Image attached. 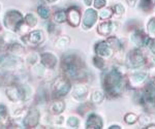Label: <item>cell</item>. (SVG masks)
Wrapping results in <instances>:
<instances>
[{
  "label": "cell",
  "instance_id": "7c38bea8",
  "mask_svg": "<svg viewBox=\"0 0 155 129\" xmlns=\"http://www.w3.org/2000/svg\"><path fill=\"white\" fill-rule=\"evenodd\" d=\"M86 126L87 128H101L102 127V121L101 118L99 116L95 115V114H92L90 115L88 119H87V122H86Z\"/></svg>",
  "mask_w": 155,
  "mask_h": 129
},
{
  "label": "cell",
  "instance_id": "8992f818",
  "mask_svg": "<svg viewBox=\"0 0 155 129\" xmlns=\"http://www.w3.org/2000/svg\"><path fill=\"white\" fill-rule=\"evenodd\" d=\"M95 52L99 57L109 58L113 54V48L110 46L107 41H101L95 46Z\"/></svg>",
  "mask_w": 155,
  "mask_h": 129
},
{
  "label": "cell",
  "instance_id": "8fae6325",
  "mask_svg": "<svg viewBox=\"0 0 155 129\" xmlns=\"http://www.w3.org/2000/svg\"><path fill=\"white\" fill-rule=\"evenodd\" d=\"M67 16V20H68L69 24L71 25L72 27H78L80 24V20H81V14L74 7H71V8L68 9L66 14Z\"/></svg>",
  "mask_w": 155,
  "mask_h": 129
},
{
  "label": "cell",
  "instance_id": "9a60e30c",
  "mask_svg": "<svg viewBox=\"0 0 155 129\" xmlns=\"http://www.w3.org/2000/svg\"><path fill=\"white\" fill-rule=\"evenodd\" d=\"M45 39V35H44V32L41 30H35V31H32L29 33L28 35V41L30 44H39L44 41Z\"/></svg>",
  "mask_w": 155,
  "mask_h": 129
},
{
  "label": "cell",
  "instance_id": "7a4b0ae2",
  "mask_svg": "<svg viewBox=\"0 0 155 129\" xmlns=\"http://www.w3.org/2000/svg\"><path fill=\"white\" fill-rule=\"evenodd\" d=\"M4 26L9 30H18L23 23V16L18 11H8L4 16Z\"/></svg>",
  "mask_w": 155,
  "mask_h": 129
},
{
  "label": "cell",
  "instance_id": "7402d4cb",
  "mask_svg": "<svg viewBox=\"0 0 155 129\" xmlns=\"http://www.w3.org/2000/svg\"><path fill=\"white\" fill-rule=\"evenodd\" d=\"M104 95L101 91H95V92L92 94L91 100H92V102H94V103H101V101L104 100Z\"/></svg>",
  "mask_w": 155,
  "mask_h": 129
},
{
  "label": "cell",
  "instance_id": "52a82bcc",
  "mask_svg": "<svg viewBox=\"0 0 155 129\" xmlns=\"http://www.w3.org/2000/svg\"><path fill=\"white\" fill-rule=\"evenodd\" d=\"M97 20V14L94 9H87L85 11L84 19H83V27L85 29H90L94 24H95Z\"/></svg>",
  "mask_w": 155,
  "mask_h": 129
},
{
  "label": "cell",
  "instance_id": "4316f807",
  "mask_svg": "<svg viewBox=\"0 0 155 129\" xmlns=\"http://www.w3.org/2000/svg\"><path fill=\"white\" fill-rule=\"evenodd\" d=\"M147 28H148V32L151 36H155V18H152L149 21L148 25H147Z\"/></svg>",
  "mask_w": 155,
  "mask_h": 129
},
{
  "label": "cell",
  "instance_id": "1f68e13d",
  "mask_svg": "<svg viewBox=\"0 0 155 129\" xmlns=\"http://www.w3.org/2000/svg\"><path fill=\"white\" fill-rule=\"evenodd\" d=\"M106 3H107L106 0H94V6L96 8H101V7L106 5Z\"/></svg>",
  "mask_w": 155,
  "mask_h": 129
},
{
  "label": "cell",
  "instance_id": "d6a6232c",
  "mask_svg": "<svg viewBox=\"0 0 155 129\" xmlns=\"http://www.w3.org/2000/svg\"><path fill=\"white\" fill-rule=\"evenodd\" d=\"M94 64H95V66L97 68L104 67V61H102V59H101L99 57H95V58H94Z\"/></svg>",
  "mask_w": 155,
  "mask_h": 129
},
{
  "label": "cell",
  "instance_id": "83f0119b",
  "mask_svg": "<svg viewBox=\"0 0 155 129\" xmlns=\"http://www.w3.org/2000/svg\"><path fill=\"white\" fill-rule=\"evenodd\" d=\"M79 124H80L79 119L76 117H71L67 120V125L71 128H78L79 127Z\"/></svg>",
  "mask_w": 155,
  "mask_h": 129
},
{
  "label": "cell",
  "instance_id": "30bf717a",
  "mask_svg": "<svg viewBox=\"0 0 155 129\" xmlns=\"http://www.w3.org/2000/svg\"><path fill=\"white\" fill-rule=\"evenodd\" d=\"M41 61L45 67L53 69L55 66H56L57 58H56V56L53 55L52 53H44L41 57Z\"/></svg>",
  "mask_w": 155,
  "mask_h": 129
},
{
  "label": "cell",
  "instance_id": "603a6c76",
  "mask_svg": "<svg viewBox=\"0 0 155 129\" xmlns=\"http://www.w3.org/2000/svg\"><path fill=\"white\" fill-rule=\"evenodd\" d=\"M37 12H38V15L41 17L42 19H48L50 17L49 8H47V7L44 6V5H41V6L37 7Z\"/></svg>",
  "mask_w": 155,
  "mask_h": 129
},
{
  "label": "cell",
  "instance_id": "d590c367",
  "mask_svg": "<svg viewBox=\"0 0 155 129\" xmlns=\"http://www.w3.org/2000/svg\"><path fill=\"white\" fill-rule=\"evenodd\" d=\"M37 61V56L36 54H31L29 57H28V62L30 64H34L35 62Z\"/></svg>",
  "mask_w": 155,
  "mask_h": 129
},
{
  "label": "cell",
  "instance_id": "277c9868",
  "mask_svg": "<svg viewBox=\"0 0 155 129\" xmlns=\"http://www.w3.org/2000/svg\"><path fill=\"white\" fill-rule=\"evenodd\" d=\"M145 56L140 50H134L131 51L128 55V63L131 67H140L145 64Z\"/></svg>",
  "mask_w": 155,
  "mask_h": 129
},
{
  "label": "cell",
  "instance_id": "f1b7e54d",
  "mask_svg": "<svg viewBox=\"0 0 155 129\" xmlns=\"http://www.w3.org/2000/svg\"><path fill=\"white\" fill-rule=\"evenodd\" d=\"M112 14H113V12H112V11L110 8H104L99 12V17H101V19L102 20H106V19L111 18Z\"/></svg>",
  "mask_w": 155,
  "mask_h": 129
},
{
  "label": "cell",
  "instance_id": "60d3db41",
  "mask_svg": "<svg viewBox=\"0 0 155 129\" xmlns=\"http://www.w3.org/2000/svg\"><path fill=\"white\" fill-rule=\"evenodd\" d=\"M110 128H111V129H113V128H118V129H119V128H121V127H120L119 125H112Z\"/></svg>",
  "mask_w": 155,
  "mask_h": 129
},
{
  "label": "cell",
  "instance_id": "5b68a950",
  "mask_svg": "<svg viewBox=\"0 0 155 129\" xmlns=\"http://www.w3.org/2000/svg\"><path fill=\"white\" fill-rule=\"evenodd\" d=\"M39 122V113L36 108H32L29 111V113L27 114V116L24 119V125L26 127L33 128L38 124Z\"/></svg>",
  "mask_w": 155,
  "mask_h": 129
},
{
  "label": "cell",
  "instance_id": "ffe728a7",
  "mask_svg": "<svg viewBox=\"0 0 155 129\" xmlns=\"http://www.w3.org/2000/svg\"><path fill=\"white\" fill-rule=\"evenodd\" d=\"M69 44V38L67 36H62L60 37L58 40L56 41V47L60 50L65 49L67 46Z\"/></svg>",
  "mask_w": 155,
  "mask_h": 129
},
{
  "label": "cell",
  "instance_id": "836d02e7",
  "mask_svg": "<svg viewBox=\"0 0 155 129\" xmlns=\"http://www.w3.org/2000/svg\"><path fill=\"white\" fill-rule=\"evenodd\" d=\"M150 4H151V0H141V7L143 9L149 8Z\"/></svg>",
  "mask_w": 155,
  "mask_h": 129
},
{
  "label": "cell",
  "instance_id": "e0dca14e",
  "mask_svg": "<svg viewBox=\"0 0 155 129\" xmlns=\"http://www.w3.org/2000/svg\"><path fill=\"white\" fill-rule=\"evenodd\" d=\"M147 71H137V73H134L130 76V82L134 86H137L140 84H142L143 82L147 79Z\"/></svg>",
  "mask_w": 155,
  "mask_h": 129
},
{
  "label": "cell",
  "instance_id": "8d00e7d4",
  "mask_svg": "<svg viewBox=\"0 0 155 129\" xmlns=\"http://www.w3.org/2000/svg\"><path fill=\"white\" fill-rule=\"evenodd\" d=\"M149 47H150V50H151V52L155 55V38L153 39H149Z\"/></svg>",
  "mask_w": 155,
  "mask_h": 129
},
{
  "label": "cell",
  "instance_id": "ab89813d",
  "mask_svg": "<svg viewBox=\"0 0 155 129\" xmlns=\"http://www.w3.org/2000/svg\"><path fill=\"white\" fill-rule=\"evenodd\" d=\"M147 128H155V124H149Z\"/></svg>",
  "mask_w": 155,
  "mask_h": 129
},
{
  "label": "cell",
  "instance_id": "b9f144b4",
  "mask_svg": "<svg viewBox=\"0 0 155 129\" xmlns=\"http://www.w3.org/2000/svg\"><path fill=\"white\" fill-rule=\"evenodd\" d=\"M49 2H54V1H57V0H48Z\"/></svg>",
  "mask_w": 155,
  "mask_h": 129
},
{
  "label": "cell",
  "instance_id": "9c48e42d",
  "mask_svg": "<svg viewBox=\"0 0 155 129\" xmlns=\"http://www.w3.org/2000/svg\"><path fill=\"white\" fill-rule=\"evenodd\" d=\"M130 39H131L132 43L136 44L137 47H139V48L146 46V44L149 43V37L146 36L143 32L140 31V30L134 31V33L131 34Z\"/></svg>",
  "mask_w": 155,
  "mask_h": 129
},
{
  "label": "cell",
  "instance_id": "74e56055",
  "mask_svg": "<svg viewBox=\"0 0 155 129\" xmlns=\"http://www.w3.org/2000/svg\"><path fill=\"white\" fill-rule=\"evenodd\" d=\"M126 1H127V3H128V5L131 7H134L137 3V0H126Z\"/></svg>",
  "mask_w": 155,
  "mask_h": 129
},
{
  "label": "cell",
  "instance_id": "d4e9b609",
  "mask_svg": "<svg viewBox=\"0 0 155 129\" xmlns=\"http://www.w3.org/2000/svg\"><path fill=\"white\" fill-rule=\"evenodd\" d=\"M25 21H26L27 25H28V26H30V27L35 26L36 23H37V20H36L35 17H34L33 14H28V15H27L26 19H25Z\"/></svg>",
  "mask_w": 155,
  "mask_h": 129
},
{
  "label": "cell",
  "instance_id": "5bb4252c",
  "mask_svg": "<svg viewBox=\"0 0 155 129\" xmlns=\"http://www.w3.org/2000/svg\"><path fill=\"white\" fill-rule=\"evenodd\" d=\"M5 92L7 97L11 99L12 101H18L20 99H22L21 90H20V88H18V87H15V86L7 87Z\"/></svg>",
  "mask_w": 155,
  "mask_h": 129
},
{
  "label": "cell",
  "instance_id": "f546056e",
  "mask_svg": "<svg viewBox=\"0 0 155 129\" xmlns=\"http://www.w3.org/2000/svg\"><path fill=\"white\" fill-rule=\"evenodd\" d=\"M113 9H114L115 15H117V16H119V17L122 16L123 12H124V7L122 4H120V3L115 4V5L113 6Z\"/></svg>",
  "mask_w": 155,
  "mask_h": 129
},
{
  "label": "cell",
  "instance_id": "cb8c5ba5",
  "mask_svg": "<svg viewBox=\"0 0 155 129\" xmlns=\"http://www.w3.org/2000/svg\"><path fill=\"white\" fill-rule=\"evenodd\" d=\"M107 41L109 43V44H110V46H111L113 49L118 50V49H120V47H121V44H120L119 39H118V38H116L115 36L109 37V39H107Z\"/></svg>",
  "mask_w": 155,
  "mask_h": 129
},
{
  "label": "cell",
  "instance_id": "ba28073f",
  "mask_svg": "<svg viewBox=\"0 0 155 129\" xmlns=\"http://www.w3.org/2000/svg\"><path fill=\"white\" fill-rule=\"evenodd\" d=\"M54 89H55V92H56V94L58 96H64L69 92V90H71V85H69L68 82H66L65 80L59 79V80H57L56 83H55Z\"/></svg>",
  "mask_w": 155,
  "mask_h": 129
},
{
  "label": "cell",
  "instance_id": "e575fe53",
  "mask_svg": "<svg viewBox=\"0 0 155 129\" xmlns=\"http://www.w3.org/2000/svg\"><path fill=\"white\" fill-rule=\"evenodd\" d=\"M5 120H6V111L4 108L3 110L0 108V123L5 122Z\"/></svg>",
  "mask_w": 155,
  "mask_h": 129
},
{
  "label": "cell",
  "instance_id": "4dcf8cb0",
  "mask_svg": "<svg viewBox=\"0 0 155 129\" xmlns=\"http://www.w3.org/2000/svg\"><path fill=\"white\" fill-rule=\"evenodd\" d=\"M11 51L12 54H22L23 53V48L19 44H12L11 47Z\"/></svg>",
  "mask_w": 155,
  "mask_h": 129
},
{
  "label": "cell",
  "instance_id": "d6986e66",
  "mask_svg": "<svg viewBox=\"0 0 155 129\" xmlns=\"http://www.w3.org/2000/svg\"><path fill=\"white\" fill-rule=\"evenodd\" d=\"M64 108H65L64 102H62V101H55L53 105H51L50 110L55 115H59V114H61L64 111Z\"/></svg>",
  "mask_w": 155,
  "mask_h": 129
},
{
  "label": "cell",
  "instance_id": "ac0fdd59",
  "mask_svg": "<svg viewBox=\"0 0 155 129\" xmlns=\"http://www.w3.org/2000/svg\"><path fill=\"white\" fill-rule=\"evenodd\" d=\"M74 97L77 99H82L88 93V88L84 85H77L74 89Z\"/></svg>",
  "mask_w": 155,
  "mask_h": 129
},
{
  "label": "cell",
  "instance_id": "3957f363",
  "mask_svg": "<svg viewBox=\"0 0 155 129\" xmlns=\"http://www.w3.org/2000/svg\"><path fill=\"white\" fill-rule=\"evenodd\" d=\"M63 68L65 73L71 78H77L80 73V68L78 66V64L74 62V58L71 56H68L64 59L63 61Z\"/></svg>",
  "mask_w": 155,
  "mask_h": 129
},
{
  "label": "cell",
  "instance_id": "6da1fadb",
  "mask_svg": "<svg viewBox=\"0 0 155 129\" xmlns=\"http://www.w3.org/2000/svg\"><path fill=\"white\" fill-rule=\"evenodd\" d=\"M104 87L107 93L117 95L122 89V76L117 69H112L104 78Z\"/></svg>",
  "mask_w": 155,
  "mask_h": 129
},
{
  "label": "cell",
  "instance_id": "4fadbf2b",
  "mask_svg": "<svg viewBox=\"0 0 155 129\" xmlns=\"http://www.w3.org/2000/svg\"><path fill=\"white\" fill-rule=\"evenodd\" d=\"M17 64V59L9 55L0 56V67L2 68H12Z\"/></svg>",
  "mask_w": 155,
  "mask_h": 129
},
{
  "label": "cell",
  "instance_id": "44dd1931",
  "mask_svg": "<svg viewBox=\"0 0 155 129\" xmlns=\"http://www.w3.org/2000/svg\"><path fill=\"white\" fill-rule=\"evenodd\" d=\"M66 18H67L66 12L64 11H59L54 15V21L56 22V23H59V24L63 23V22L66 20Z\"/></svg>",
  "mask_w": 155,
  "mask_h": 129
},
{
  "label": "cell",
  "instance_id": "f35d334b",
  "mask_svg": "<svg viewBox=\"0 0 155 129\" xmlns=\"http://www.w3.org/2000/svg\"><path fill=\"white\" fill-rule=\"evenodd\" d=\"M91 2H92V0H85V4H86V5H90Z\"/></svg>",
  "mask_w": 155,
  "mask_h": 129
},
{
  "label": "cell",
  "instance_id": "484cf974",
  "mask_svg": "<svg viewBox=\"0 0 155 129\" xmlns=\"http://www.w3.org/2000/svg\"><path fill=\"white\" fill-rule=\"evenodd\" d=\"M124 119H125V122L127 124H134L137 121V116L136 115V114L128 113L127 115H125Z\"/></svg>",
  "mask_w": 155,
  "mask_h": 129
},
{
  "label": "cell",
  "instance_id": "2e32d148",
  "mask_svg": "<svg viewBox=\"0 0 155 129\" xmlns=\"http://www.w3.org/2000/svg\"><path fill=\"white\" fill-rule=\"evenodd\" d=\"M115 26H116V24L113 23V22H104V23H101L98 26L97 31H98V33L101 34V35L107 36L114 30Z\"/></svg>",
  "mask_w": 155,
  "mask_h": 129
}]
</instances>
